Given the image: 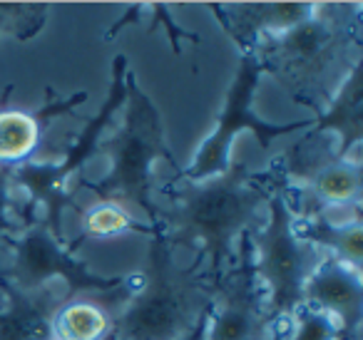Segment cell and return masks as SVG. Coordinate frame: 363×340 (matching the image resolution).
I'll list each match as a JSON object with an SVG mask.
<instances>
[{
    "instance_id": "6da1fadb",
    "label": "cell",
    "mask_w": 363,
    "mask_h": 340,
    "mask_svg": "<svg viewBox=\"0 0 363 340\" xmlns=\"http://www.w3.org/2000/svg\"><path fill=\"white\" fill-rule=\"evenodd\" d=\"M267 204V191L249 176L244 164L204 181H184L172 204V234L222 266L239 239L252 229Z\"/></svg>"
},
{
    "instance_id": "7a4b0ae2",
    "label": "cell",
    "mask_w": 363,
    "mask_h": 340,
    "mask_svg": "<svg viewBox=\"0 0 363 340\" xmlns=\"http://www.w3.org/2000/svg\"><path fill=\"white\" fill-rule=\"evenodd\" d=\"M202 318L197 283L160 241L140 285L117 315L115 335L117 340H179Z\"/></svg>"
},
{
    "instance_id": "3957f363",
    "label": "cell",
    "mask_w": 363,
    "mask_h": 340,
    "mask_svg": "<svg viewBox=\"0 0 363 340\" xmlns=\"http://www.w3.org/2000/svg\"><path fill=\"white\" fill-rule=\"evenodd\" d=\"M267 72L262 55L254 50L242 52V60L234 72V80L224 97V107L217 115L212 132L202 140L192 157V164L184 169L187 181H204L224 174L232 166V149L234 142L242 132H252L262 147H272L279 137L294 135V132H306L316 125V117H308L301 122H289V125H272L257 117L254 112V92H257L262 75Z\"/></svg>"
},
{
    "instance_id": "277c9868",
    "label": "cell",
    "mask_w": 363,
    "mask_h": 340,
    "mask_svg": "<svg viewBox=\"0 0 363 340\" xmlns=\"http://www.w3.org/2000/svg\"><path fill=\"white\" fill-rule=\"evenodd\" d=\"M125 122L122 130L110 144V171L105 179L102 199L137 204L147 209L150 219H155L152 209V176L160 159H169V147L164 140L162 117L150 102V97L137 87L135 77L125 80Z\"/></svg>"
},
{
    "instance_id": "5b68a950",
    "label": "cell",
    "mask_w": 363,
    "mask_h": 340,
    "mask_svg": "<svg viewBox=\"0 0 363 340\" xmlns=\"http://www.w3.org/2000/svg\"><path fill=\"white\" fill-rule=\"evenodd\" d=\"M316 259L284 194L267 196V219L254 236V268L277 318H294L303 305V283Z\"/></svg>"
},
{
    "instance_id": "8992f818",
    "label": "cell",
    "mask_w": 363,
    "mask_h": 340,
    "mask_svg": "<svg viewBox=\"0 0 363 340\" xmlns=\"http://www.w3.org/2000/svg\"><path fill=\"white\" fill-rule=\"evenodd\" d=\"M13 278L23 290H38L55 278H62L72 288H107L117 280H102L92 276L80 261H75L60 246L57 236L48 226H35L18 236L13 246Z\"/></svg>"
},
{
    "instance_id": "52a82bcc",
    "label": "cell",
    "mask_w": 363,
    "mask_h": 340,
    "mask_svg": "<svg viewBox=\"0 0 363 340\" xmlns=\"http://www.w3.org/2000/svg\"><path fill=\"white\" fill-rule=\"evenodd\" d=\"M303 305L331 315L341 330H356L363 313L361 271L336 259L316 261L303 283Z\"/></svg>"
},
{
    "instance_id": "ba28073f",
    "label": "cell",
    "mask_w": 363,
    "mask_h": 340,
    "mask_svg": "<svg viewBox=\"0 0 363 340\" xmlns=\"http://www.w3.org/2000/svg\"><path fill=\"white\" fill-rule=\"evenodd\" d=\"M274 50L269 55H262L264 62L279 60L286 72H294L296 80L313 77L328 67L333 60V50L338 42V30L328 18L311 16L298 26L289 28L281 35L269 38Z\"/></svg>"
},
{
    "instance_id": "9c48e42d",
    "label": "cell",
    "mask_w": 363,
    "mask_h": 340,
    "mask_svg": "<svg viewBox=\"0 0 363 340\" xmlns=\"http://www.w3.org/2000/svg\"><path fill=\"white\" fill-rule=\"evenodd\" d=\"M311 191L323 209H356L363 194V174L356 159H333L313 171Z\"/></svg>"
},
{
    "instance_id": "30bf717a",
    "label": "cell",
    "mask_w": 363,
    "mask_h": 340,
    "mask_svg": "<svg viewBox=\"0 0 363 340\" xmlns=\"http://www.w3.org/2000/svg\"><path fill=\"white\" fill-rule=\"evenodd\" d=\"M262 318L252 293H239L204 315V340H259Z\"/></svg>"
},
{
    "instance_id": "8fae6325",
    "label": "cell",
    "mask_w": 363,
    "mask_h": 340,
    "mask_svg": "<svg viewBox=\"0 0 363 340\" xmlns=\"http://www.w3.org/2000/svg\"><path fill=\"white\" fill-rule=\"evenodd\" d=\"M110 330V313L90 298L67 300L50 318V333L55 340H105Z\"/></svg>"
},
{
    "instance_id": "7c38bea8",
    "label": "cell",
    "mask_w": 363,
    "mask_h": 340,
    "mask_svg": "<svg viewBox=\"0 0 363 340\" xmlns=\"http://www.w3.org/2000/svg\"><path fill=\"white\" fill-rule=\"evenodd\" d=\"M43 125L26 110H0V169L28 164L40 144Z\"/></svg>"
},
{
    "instance_id": "4fadbf2b",
    "label": "cell",
    "mask_w": 363,
    "mask_h": 340,
    "mask_svg": "<svg viewBox=\"0 0 363 340\" xmlns=\"http://www.w3.org/2000/svg\"><path fill=\"white\" fill-rule=\"evenodd\" d=\"M244 13L247 18H242V23L254 28L259 38H274L303 23L306 18L316 16L318 6L313 3H259V6L244 8Z\"/></svg>"
},
{
    "instance_id": "5bb4252c",
    "label": "cell",
    "mask_w": 363,
    "mask_h": 340,
    "mask_svg": "<svg viewBox=\"0 0 363 340\" xmlns=\"http://www.w3.org/2000/svg\"><path fill=\"white\" fill-rule=\"evenodd\" d=\"M82 236L87 239H120L125 234H132V231H140L142 226L137 224L135 214L130 211L127 204H120V201L112 199H97L95 204H90L85 211H82Z\"/></svg>"
},
{
    "instance_id": "9a60e30c",
    "label": "cell",
    "mask_w": 363,
    "mask_h": 340,
    "mask_svg": "<svg viewBox=\"0 0 363 340\" xmlns=\"http://www.w3.org/2000/svg\"><path fill=\"white\" fill-rule=\"evenodd\" d=\"M311 239L331 251L328 259H336V261H341V264L353 266V268L361 271V261H363L361 219L348 221V224H326L323 229H318L316 236H311Z\"/></svg>"
},
{
    "instance_id": "2e32d148",
    "label": "cell",
    "mask_w": 363,
    "mask_h": 340,
    "mask_svg": "<svg viewBox=\"0 0 363 340\" xmlns=\"http://www.w3.org/2000/svg\"><path fill=\"white\" fill-rule=\"evenodd\" d=\"M341 333V325L331 315L301 305L291 318V328L284 335V340H338Z\"/></svg>"
},
{
    "instance_id": "e0dca14e",
    "label": "cell",
    "mask_w": 363,
    "mask_h": 340,
    "mask_svg": "<svg viewBox=\"0 0 363 340\" xmlns=\"http://www.w3.org/2000/svg\"><path fill=\"white\" fill-rule=\"evenodd\" d=\"M11 169H0V234L11 226Z\"/></svg>"
},
{
    "instance_id": "ac0fdd59",
    "label": "cell",
    "mask_w": 363,
    "mask_h": 340,
    "mask_svg": "<svg viewBox=\"0 0 363 340\" xmlns=\"http://www.w3.org/2000/svg\"><path fill=\"white\" fill-rule=\"evenodd\" d=\"M179 340H204V318L202 320H199V323L197 325H194V328L192 330H189V333L187 335H182V338Z\"/></svg>"
},
{
    "instance_id": "d6986e66",
    "label": "cell",
    "mask_w": 363,
    "mask_h": 340,
    "mask_svg": "<svg viewBox=\"0 0 363 340\" xmlns=\"http://www.w3.org/2000/svg\"><path fill=\"white\" fill-rule=\"evenodd\" d=\"M272 340H284V333H281V330H277V333L272 335Z\"/></svg>"
}]
</instances>
